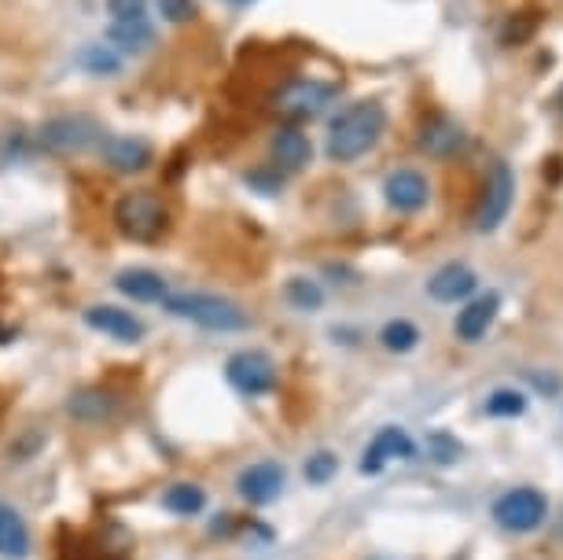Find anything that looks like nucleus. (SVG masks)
Wrapping results in <instances>:
<instances>
[{
  "mask_svg": "<svg viewBox=\"0 0 563 560\" xmlns=\"http://www.w3.org/2000/svg\"><path fill=\"white\" fill-rule=\"evenodd\" d=\"M387 130V108L379 100H357L346 111H339L332 125H328L324 152L332 163L350 166L361 155H368L379 144V136Z\"/></svg>",
  "mask_w": 563,
  "mask_h": 560,
  "instance_id": "f257e3e1",
  "label": "nucleus"
},
{
  "mask_svg": "<svg viewBox=\"0 0 563 560\" xmlns=\"http://www.w3.org/2000/svg\"><path fill=\"white\" fill-rule=\"evenodd\" d=\"M163 310L177 321L199 325L207 332H247L251 329V314L243 310L236 299L214 292H169L163 303Z\"/></svg>",
  "mask_w": 563,
  "mask_h": 560,
  "instance_id": "f03ea898",
  "label": "nucleus"
},
{
  "mask_svg": "<svg viewBox=\"0 0 563 560\" xmlns=\"http://www.w3.org/2000/svg\"><path fill=\"white\" fill-rule=\"evenodd\" d=\"M111 218H114V229H119L125 240H133V244H158L169 229V207L155 188L122 193L119 204L111 210Z\"/></svg>",
  "mask_w": 563,
  "mask_h": 560,
  "instance_id": "7ed1b4c3",
  "label": "nucleus"
},
{
  "mask_svg": "<svg viewBox=\"0 0 563 560\" xmlns=\"http://www.w3.org/2000/svg\"><path fill=\"white\" fill-rule=\"evenodd\" d=\"M339 97V86L321 78H291L269 97V108L288 125L313 122L328 111V103Z\"/></svg>",
  "mask_w": 563,
  "mask_h": 560,
  "instance_id": "20e7f679",
  "label": "nucleus"
},
{
  "mask_svg": "<svg viewBox=\"0 0 563 560\" xmlns=\"http://www.w3.org/2000/svg\"><path fill=\"white\" fill-rule=\"evenodd\" d=\"M37 147L48 155H85L103 141V125L92 114H52L37 125Z\"/></svg>",
  "mask_w": 563,
  "mask_h": 560,
  "instance_id": "39448f33",
  "label": "nucleus"
},
{
  "mask_svg": "<svg viewBox=\"0 0 563 560\" xmlns=\"http://www.w3.org/2000/svg\"><path fill=\"white\" fill-rule=\"evenodd\" d=\"M225 380L243 398H265V395H273L276 384H280V373H276V362L265 351H258V347H243V351L229 354Z\"/></svg>",
  "mask_w": 563,
  "mask_h": 560,
  "instance_id": "423d86ee",
  "label": "nucleus"
},
{
  "mask_svg": "<svg viewBox=\"0 0 563 560\" xmlns=\"http://www.w3.org/2000/svg\"><path fill=\"white\" fill-rule=\"evenodd\" d=\"M549 502L534 487H512L494 502V524L508 535H530L545 524Z\"/></svg>",
  "mask_w": 563,
  "mask_h": 560,
  "instance_id": "0eeeda50",
  "label": "nucleus"
},
{
  "mask_svg": "<svg viewBox=\"0 0 563 560\" xmlns=\"http://www.w3.org/2000/svg\"><path fill=\"white\" fill-rule=\"evenodd\" d=\"M512 199H516V174L508 171V163L494 158L490 163V174H486V185H483V196H479V207H475V229L479 232H494L501 229V221L508 218L512 210Z\"/></svg>",
  "mask_w": 563,
  "mask_h": 560,
  "instance_id": "6e6552de",
  "label": "nucleus"
},
{
  "mask_svg": "<svg viewBox=\"0 0 563 560\" xmlns=\"http://www.w3.org/2000/svg\"><path fill=\"white\" fill-rule=\"evenodd\" d=\"M284 487H288V469L280 461H254L236 475V494L251 509H265V505L280 502Z\"/></svg>",
  "mask_w": 563,
  "mask_h": 560,
  "instance_id": "1a4fd4ad",
  "label": "nucleus"
},
{
  "mask_svg": "<svg viewBox=\"0 0 563 560\" xmlns=\"http://www.w3.org/2000/svg\"><path fill=\"white\" fill-rule=\"evenodd\" d=\"M97 152L103 158V166L114 174H144L147 166L155 163L152 141H147V136H133V133H103Z\"/></svg>",
  "mask_w": 563,
  "mask_h": 560,
  "instance_id": "9d476101",
  "label": "nucleus"
},
{
  "mask_svg": "<svg viewBox=\"0 0 563 560\" xmlns=\"http://www.w3.org/2000/svg\"><path fill=\"white\" fill-rule=\"evenodd\" d=\"M81 321H85V329H92L97 336H108V340L125 343V347L141 343L147 336L141 317H136L133 310H125V306H114V303L89 306V310L81 314Z\"/></svg>",
  "mask_w": 563,
  "mask_h": 560,
  "instance_id": "9b49d317",
  "label": "nucleus"
},
{
  "mask_svg": "<svg viewBox=\"0 0 563 560\" xmlns=\"http://www.w3.org/2000/svg\"><path fill=\"white\" fill-rule=\"evenodd\" d=\"M409 458H417V442H412V436L406 428L387 425V428H379L376 436H372L365 453H361V472L379 475L390 461H409Z\"/></svg>",
  "mask_w": 563,
  "mask_h": 560,
  "instance_id": "f8f14e48",
  "label": "nucleus"
},
{
  "mask_svg": "<svg viewBox=\"0 0 563 560\" xmlns=\"http://www.w3.org/2000/svg\"><path fill=\"white\" fill-rule=\"evenodd\" d=\"M119 409H122V398L114 395L111 387H100V384L70 391V398H67V417L78 420V425H108V420L119 417Z\"/></svg>",
  "mask_w": 563,
  "mask_h": 560,
  "instance_id": "ddd939ff",
  "label": "nucleus"
},
{
  "mask_svg": "<svg viewBox=\"0 0 563 560\" xmlns=\"http://www.w3.org/2000/svg\"><path fill=\"white\" fill-rule=\"evenodd\" d=\"M384 199L390 210H398V215H417V210L428 207L431 199V185L428 177L420 171H412V166H401L384 182Z\"/></svg>",
  "mask_w": 563,
  "mask_h": 560,
  "instance_id": "4468645a",
  "label": "nucleus"
},
{
  "mask_svg": "<svg viewBox=\"0 0 563 560\" xmlns=\"http://www.w3.org/2000/svg\"><path fill=\"white\" fill-rule=\"evenodd\" d=\"M417 144L428 158H453L467 147V133L461 122L450 119V114H434V119L420 125Z\"/></svg>",
  "mask_w": 563,
  "mask_h": 560,
  "instance_id": "2eb2a0df",
  "label": "nucleus"
},
{
  "mask_svg": "<svg viewBox=\"0 0 563 560\" xmlns=\"http://www.w3.org/2000/svg\"><path fill=\"white\" fill-rule=\"evenodd\" d=\"M269 163L284 174H299L313 163V144L299 125H280L269 136Z\"/></svg>",
  "mask_w": 563,
  "mask_h": 560,
  "instance_id": "dca6fc26",
  "label": "nucleus"
},
{
  "mask_svg": "<svg viewBox=\"0 0 563 560\" xmlns=\"http://www.w3.org/2000/svg\"><path fill=\"white\" fill-rule=\"evenodd\" d=\"M475 288H479V277H475L464 262H445V266L434 270L428 281V295L434 303H445V306L467 303L475 295Z\"/></svg>",
  "mask_w": 563,
  "mask_h": 560,
  "instance_id": "f3484780",
  "label": "nucleus"
},
{
  "mask_svg": "<svg viewBox=\"0 0 563 560\" xmlns=\"http://www.w3.org/2000/svg\"><path fill=\"white\" fill-rule=\"evenodd\" d=\"M497 310H501V299H497L494 292L479 295V299H467L464 310L456 314V321H453L456 340H461V343H479L483 336L494 329Z\"/></svg>",
  "mask_w": 563,
  "mask_h": 560,
  "instance_id": "a211bd4d",
  "label": "nucleus"
},
{
  "mask_svg": "<svg viewBox=\"0 0 563 560\" xmlns=\"http://www.w3.org/2000/svg\"><path fill=\"white\" fill-rule=\"evenodd\" d=\"M114 288L119 295L133 303H163L169 295V284L163 273L147 270V266H130V270H119L114 273Z\"/></svg>",
  "mask_w": 563,
  "mask_h": 560,
  "instance_id": "6ab92c4d",
  "label": "nucleus"
},
{
  "mask_svg": "<svg viewBox=\"0 0 563 560\" xmlns=\"http://www.w3.org/2000/svg\"><path fill=\"white\" fill-rule=\"evenodd\" d=\"M30 553H34V538H30L23 513L12 502H0V557L26 560Z\"/></svg>",
  "mask_w": 563,
  "mask_h": 560,
  "instance_id": "aec40b11",
  "label": "nucleus"
},
{
  "mask_svg": "<svg viewBox=\"0 0 563 560\" xmlns=\"http://www.w3.org/2000/svg\"><path fill=\"white\" fill-rule=\"evenodd\" d=\"M108 45L119 56H141L155 45V26L147 19H130V23H111L108 26Z\"/></svg>",
  "mask_w": 563,
  "mask_h": 560,
  "instance_id": "412c9836",
  "label": "nucleus"
},
{
  "mask_svg": "<svg viewBox=\"0 0 563 560\" xmlns=\"http://www.w3.org/2000/svg\"><path fill=\"white\" fill-rule=\"evenodd\" d=\"M163 509L188 520V516H199L207 509V487H199L192 480H180V483H169L163 491Z\"/></svg>",
  "mask_w": 563,
  "mask_h": 560,
  "instance_id": "4be33fe9",
  "label": "nucleus"
},
{
  "mask_svg": "<svg viewBox=\"0 0 563 560\" xmlns=\"http://www.w3.org/2000/svg\"><path fill=\"white\" fill-rule=\"evenodd\" d=\"M78 67L92 78H114L122 70V56L111 45H85L78 52Z\"/></svg>",
  "mask_w": 563,
  "mask_h": 560,
  "instance_id": "5701e85b",
  "label": "nucleus"
},
{
  "mask_svg": "<svg viewBox=\"0 0 563 560\" xmlns=\"http://www.w3.org/2000/svg\"><path fill=\"white\" fill-rule=\"evenodd\" d=\"M379 343L387 347L390 354H409L420 347V329L406 317H390V321L379 329Z\"/></svg>",
  "mask_w": 563,
  "mask_h": 560,
  "instance_id": "b1692460",
  "label": "nucleus"
},
{
  "mask_svg": "<svg viewBox=\"0 0 563 560\" xmlns=\"http://www.w3.org/2000/svg\"><path fill=\"white\" fill-rule=\"evenodd\" d=\"M486 417H497V420H512V417H523L527 414V395L516 387H497L486 395Z\"/></svg>",
  "mask_w": 563,
  "mask_h": 560,
  "instance_id": "393cba45",
  "label": "nucleus"
},
{
  "mask_svg": "<svg viewBox=\"0 0 563 560\" xmlns=\"http://www.w3.org/2000/svg\"><path fill=\"white\" fill-rule=\"evenodd\" d=\"M284 299H288L295 310L302 314H317L324 306V288L317 281H306V277H291L284 284Z\"/></svg>",
  "mask_w": 563,
  "mask_h": 560,
  "instance_id": "a878e982",
  "label": "nucleus"
},
{
  "mask_svg": "<svg viewBox=\"0 0 563 560\" xmlns=\"http://www.w3.org/2000/svg\"><path fill=\"white\" fill-rule=\"evenodd\" d=\"M302 472H306V483H310V487H328L339 472V458L332 450H317V453H310V461H306Z\"/></svg>",
  "mask_w": 563,
  "mask_h": 560,
  "instance_id": "bb28decb",
  "label": "nucleus"
},
{
  "mask_svg": "<svg viewBox=\"0 0 563 560\" xmlns=\"http://www.w3.org/2000/svg\"><path fill=\"white\" fill-rule=\"evenodd\" d=\"M284 171H276L273 163H262V166H254V171L243 174V182H247L251 193H258V196H280V188H284Z\"/></svg>",
  "mask_w": 563,
  "mask_h": 560,
  "instance_id": "cd10ccee",
  "label": "nucleus"
},
{
  "mask_svg": "<svg viewBox=\"0 0 563 560\" xmlns=\"http://www.w3.org/2000/svg\"><path fill=\"white\" fill-rule=\"evenodd\" d=\"M428 458L434 464H453L461 461V442H456L450 431H434V436L428 439Z\"/></svg>",
  "mask_w": 563,
  "mask_h": 560,
  "instance_id": "c85d7f7f",
  "label": "nucleus"
},
{
  "mask_svg": "<svg viewBox=\"0 0 563 560\" xmlns=\"http://www.w3.org/2000/svg\"><path fill=\"white\" fill-rule=\"evenodd\" d=\"M155 4H158V15H163L166 23H174V26L192 23V19L199 15L196 0H155Z\"/></svg>",
  "mask_w": 563,
  "mask_h": 560,
  "instance_id": "c756f323",
  "label": "nucleus"
},
{
  "mask_svg": "<svg viewBox=\"0 0 563 560\" xmlns=\"http://www.w3.org/2000/svg\"><path fill=\"white\" fill-rule=\"evenodd\" d=\"M111 23H130V19H147V0H103Z\"/></svg>",
  "mask_w": 563,
  "mask_h": 560,
  "instance_id": "7c9ffc66",
  "label": "nucleus"
},
{
  "mask_svg": "<svg viewBox=\"0 0 563 560\" xmlns=\"http://www.w3.org/2000/svg\"><path fill=\"white\" fill-rule=\"evenodd\" d=\"M534 15H512L501 30V45H519V41H527L534 34Z\"/></svg>",
  "mask_w": 563,
  "mask_h": 560,
  "instance_id": "2f4dec72",
  "label": "nucleus"
},
{
  "mask_svg": "<svg viewBox=\"0 0 563 560\" xmlns=\"http://www.w3.org/2000/svg\"><path fill=\"white\" fill-rule=\"evenodd\" d=\"M41 442H45V439H41V431H26L23 439L12 442V461H30L41 450Z\"/></svg>",
  "mask_w": 563,
  "mask_h": 560,
  "instance_id": "473e14b6",
  "label": "nucleus"
},
{
  "mask_svg": "<svg viewBox=\"0 0 563 560\" xmlns=\"http://www.w3.org/2000/svg\"><path fill=\"white\" fill-rule=\"evenodd\" d=\"M368 560H398V557H387V553H376V557H368Z\"/></svg>",
  "mask_w": 563,
  "mask_h": 560,
  "instance_id": "72a5a7b5",
  "label": "nucleus"
},
{
  "mask_svg": "<svg viewBox=\"0 0 563 560\" xmlns=\"http://www.w3.org/2000/svg\"><path fill=\"white\" fill-rule=\"evenodd\" d=\"M225 4H251V0H225Z\"/></svg>",
  "mask_w": 563,
  "mask_h": 560,
  "instance_id": "f704fd0d",
  "label": "nucleus"
},
{
  "mask_svg": "<svg viewBox=\"0 0 563 560\" xmlns=\"http://www.w3.org/2000/svg\"><path fill=\"white\" fill-rule=\"evenodd\" d=\"M560 108H563V92H560Z\"/></svg>",
  "mask_w": 563,
  "mask_h": 560,
  "instance_id": "c9c22d12",
  "label": "nucleus"
}]
</instances>
